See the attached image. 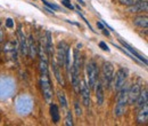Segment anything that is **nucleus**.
<instances>
[{"label": "nucleus", "mask_w": 148, "mask_h": 126, "mask_svg": "<svg viewBox=\"0 0 148 126\" xmlns=\"http://www.w3.org/2000/svg\"><path fill=\"white\" fill-rule=\"evenodd\" d=\"M28 48H29V54L32 59H34L36 56V53H38V46L35 45L34 42V39H33V36H30L29 39H28Z\"/></svg>", "instance_id": "f3484780"}, {"label": "nucleus", "mask_w": 148, "mask_h": 126, "mask_svg": "<svg viewBox=\"0 0 148 126\" xmlns=\"http://www.w3.org/2000/svg\"><path fill=\"white\" fill-rule=\"evenodd\" d=\"M65 125L66 126H73V117H72V112H71V111H67V114H66Z\"/></svg>", "instance_id": "bb28decb"}, {"label": "nucleus", "mask_w": 148, "mask_h": 126, "mask_svg": "<svg viewBox=\"0 0 148 126\" xmlns=\"http://www.w3.org/2000/svg\"><path fill=\"white\" fill-rule=\"evenodd\" d=\"M133 24L137 25V27L147 29V25H148L147 16H138V17H136V18L133 20Z\"/></svg>", "instance_id": "4be33fe9"}, {"label": "nucleus", "mask_w": 148, "mask_h": 126, "mask_svg": "<svg viewBox=\"0 0 148 126\" xmlns=\"http://www.w3.org/2000/svg\"><path fill=\"white\" fill-rule=\"evenodd\" d=\"M103 79L105 83V86L108 88L112 84V79L114 76V66L109 62H105L103 64Z\"/></svg>", "instance_id": "423d86ee"}, {"label": "nucleus", "mask_w": 148, "mask_h": 126, "mask_svg": "<svg viewBox=\"0 0 148 126\" xmlns=\"http://www.w3.org/2000/svg\"><path fill=\"white\" fill-rule=\"evenodd\" d=\"M50 116H51V119L54 123H58L59 122V109L56 104H51L50 105Z\"/></svg>", "instance_id": "5701e85b"}, {"label": "nucleus", "mask_w": 148, "mask_h": 126, "mask_svg": "<svg viewBox=\"0 0 148 126\" xmlns=\"http://www.w3.org/2000/svg\"><path fill=\"white\" fill-rule=\"evenodd\" d=\"M97 86H95L96 88V97H97V103L98 105H101L104 103V90H103V84L98 83L96 84Z\"/></svg>", "instance_id": "6ab92c4d"}, {"label": "nucleus", "mask_w": 148, "mask_h": 126, "mask_svg": "<svg viewBox=\"0 0 148 126\" xmlns=\"http://www.w3.org/2000/svg\"><path fill=\"white\" fill-rule=\"evenodd\" d=\"M68 45L65 41H60L57 47V61H58L59 66H64L65 62V58H66V53L68 51Z\"/></svg>", "instance_id": "9d476101"}, {"label": "nucleus", "mask_w": 148, "mask_h": 126, "mask_svg": "<svg viewBox=\"0 0 148 126\" xmlns=\"http://www.w3.org/2000/svg\"><path fill=\"white\" fill-rule=\"evenodd\" d=\"M6 27L8 29H13L14 28V21H13V18H7L6 20Z\"/></svg>", "instance_id": "7c9ffc66"}, {"label": "nucleus", "mask_w": 148, "mask_h": 126, "mask_svg": "<svg viewBox=\"0 0 148 126\" xmlns=\"http://www.w3.org/2000/svg\"><path fill=\"white\" fill-rule=\"evenodd\" d=\"M99 47H100L103 51H105V52H109V51H111L109 47H108L104 41H100V42H99Z\"/></svg>", "instance_id": "2f4dec72"}, {"label": "nucleus", "mask_w": 148, "mask_h": 126, "mask_svg": "<svg viewBox=\"0 0 148 126\" xmlns=\"http://www.w3.org/2000/svg\"><path fill=\"white\" fill-rule=\"evenodd\" d=\"M78 2H79V3H81L82 6H84V5H86V3L83 2V0H78Z\"/></svg>", "instance_id": "c9c22d12"}, {"label": "nucleus", "mask_w": 148, "mask_h": 126, "mask_svg": "<svg viewBox=\"0 0 148 126\" xmlns=\"http://www.w3.org/2000/svg\"><path fill=\"white\" fill-rule=\"evenodd\" d=\"M16 91V84L11 77L1 76L0 77V100L10 99Z\"/></svg>", "instance_id": "f257e3e1"}, {"label": "nucleus", "mask_w": 148, "mask_h": 126, "mask_svg": "<svg viewBox=\"0 0 148 126\" xmlns=\"http://www.w3.org/2000/svg\"><path fill=\"white\" fill-rule=\"evenodd\" d=\"M147 9H148L147 0H141V1L137 2L133 6H129L128 12H130V13H141V12H147Z\"/></svg>", "instance_id": "4468645a"}, {"label": "nucleus", "mask_w": 148, "mask_h": 126, "mask_svg": "<svg viewBox=\"0 0 148 126\" xmlns=\"http://www.w3.org/2000/svg\"><path fill=\"white\" fill-rule=\"evenodd\" d=\"M136 103H137V107H138V108H141L144 104L148 103V91H147V88H145L144 91H141V92H140V94H139V96H138V99H137Z\"/></svg>", "instance_id": "aec40b11"}, {"label": "nucleus", "mask_w": 148, "mask_h": 126, "mask_svg": "<svg viewBox=\"0 0 148 126\" xmlns=\"http://www.w3.org/2000/svg\"><path fill=\"white\" fill-rule=\"evenodd\" d=\"M39 69H40V72H41V73H48V64H47V61L40 60Z\"/></svg>", "instance_id": "393cba45"}, {"label": "nucleus", "mask_w": 148, "mask_h": 126, "mask_svg": "<svg viewBox=\"0 0 148 126\" xmlns=\"http://www.w3.org/2000/svg\"><path fill=\"white\" fill-rule=\"evenodd\" d=\"M79 92L81 93L83 104H84L86 107H89L90 103H91V99H90V87L87 85V83H86L84 80H81V81H80V90H79Z\"/></svg>", "instance_id": "1a4fd4ad"}, {"label": "nucleus", "mask_w": 148, "mask_h": 126, "mask_svg": "<svg viewBox=\"0 0 148 126\" xmlns=\"http://www.w3.org/2000/svg\"><path fill=\"white\" fill-rule=\"evenodd\" d=\"M87 76H88L89 80V87L90 88H95L97 81H98V76H99V71L97 68V64L93 61H90L87 64Z\"/></svg>", "instance_id": "39448f33"}, {"label": "nucleus", "mask_w": 148, "mask_h": 126, "mask_svg": "<svg viewBox=\"0 0 148 126\" xmlns=\"http://www.w3.org/2000/svg\"><path fill=\"white\" fill-rule=\"evenodd\" d=\"M70 75H71V78H72L73 88L76 93H79V90H80V68H78L75 65H72Z\"/></svg>", "instance_id": "9b49d317"}, {"label": "nucleus", "mask_w": 148, "mask_h": 126, "mask_svg": "<svg viewBox=\"0 0 148 126\" xmlns=\"http://www.w3.org/2000/svg\"><path fill=\"white\" fill-rule=\"evenodd\" d=\"M103 32H104V34H105V36H107V37H108V36H109V31H107V30H106V29H105V28H104V29H103Z\"/></svg>", "instance_id": "f704fd0d"}, {"label": "nucleus", "mask_w": 148, "mask_h": 126, "mask_svg": "<svg viewBox=\"0 0 148 126\" xmlns=\"http://www.w3.org/2000/svg\"><path fill=\"white\" fill-rule=\"evenodd\" d=\"M33 105H34L33 99L28 94L20 95V96L16 99V102H15L16 111H17L18 115H21V116H28V115H30V114L32 112Z\"/></svg>", "instance_id": "f03ea898"}, {"label": "nucleus", "mask_w": 148, "mask_h": 126, "mask_svg": "<svg viewBox=\"0 0 148 126\" xmlns=\"http://www.w3.org/2000/svg\"><path fill=\"white\" fill-rule=\"evenodd\" d=\"M140 92H141L140 84H133V86H131V88H129V92H128V103L134 104Z\"/></svg>", "instance_id": "f8f14e48"}, {"label": "nucleus", "mask_w": 148, "mask_h": 126, "mask_svg": "<svg viewBox=\"0 0 148 126\" xmlns=\"http://www.w3.org/2000/svg\"><path fill=\"white\" fill-rule=\"evenodd\" d=\"M61 3H63L66 8H68V9H74V6L71 3L70 0H61Z\"/></svg>", "instance_id": "c756f323"}, {"label": "nucleus", "mask_w": 148, "mask_h": 126, "mask_svg": "<svg viewBox=\"0 0 148 126\" xmlns=\"http://www.w3.org/2000/svg\"><path fill=\"white\" fill-rule=\"evenodd\" d=\"M148 121V104H144L141 108H139L138 115H137V122L139 124H146Z\"/></svg>", "instance_id": "2eb2a0df"}, {"label": "nucleus", "mask_w": 148, "mask_h": 126, "mask_svg": "<svg viewBox=\"0 0 148 126\" xmlns=\"http://www.w3.org/2000/svg\"><path fill=\"white\" fill-rule=\"evenodd\" d=\"M139 1H141V0H118V2L121 3V5H124V6H133V5H136L137 2H139Z\"/></svg>", "instance_id": "a878e982"}, {"label": "nucleus", "mask_w": 148, "mask_h": 126, "mask_svg": "<svg viewBox=\"0 0 148 126\" xmlns=\"http://www.w3.org/2000/svg\"><path fill=\"white\" fill-rule=\"evenodd\" d=\"M120 42H121V44L123 45V47H124V48H126V49H128V51H129V52H130V53H131L132 55H134V56H136V58H137V59H138L139 61H141L143 63L147 64V59H146L145 56L140 55V54H139V53H138V52H137V51H136V49H134L133 47H131V46H130L129 44H126V42H125V41H123L122 39H120Z\"/></svg>", "instance_id": "dca6fc26"}, {"label": "nucleus", "mask_w": 148, "mask_h": 126, "mask_svg": "<svg viewBox=\"0 0 148 126\" xmlns=\"http://www.w3.org/2000/svg\"><path fill=\"white\" fill-rule=\"evenodd\" d=\"M47 7H49L51 10H58L59 9V6H57V5H55V3H51V2H48V1H46V0H41Z\"/></svg>", "instance_id": "cd10ccee"}, {"label": "nucleus", "mask_w": 148, "mask_h": 126, "mask_svg": "<svg viewBox=\"0 0 148 126\" xmlns=\"http://www.w3.org/2000/svg\"><path fill=\"white\" fill-rule=\"evenodd\" d=\"M40 85H41V88H42V93H43V96H45V100L47 101V103H51L54 93H53V87H51L48 73H41Z\"/></svg>", "instance_id": "20e7f679"}, {"label": "nucleus", "mask_w": 148, "mask_h": 126, "mask_svg": "<svg viewBox=\"0 0 148 126\" xmlns=\"http://www.w3.org/2000/svg\"><path fill=\"white\" fill-rule=\"evenodd\" d=\"M46 36H47V39H46V48H47V52H48L49 56H53V54H54V46H53V38H51L50 31L46 32Z\"/></svg>", "instance_id": "412c9836"}, {"label": "nucleus", "mask_w": 148, "mask_h": 126, "mask_svg": "<svg viewBox=\"0 0 148 126\" xmlns=\"http://www.w3.org/2000/svg\"><path fill=\"white\" fill-rule=\"evenodd\" d=\"M128 92H129V86L124 84V86L118 91V100H116V105H115V116L121 117L125 114L126 111V105H128Z\"/></svg>", "instance_id": "7ed1b4c3"}, {"label": "nucleus", "mask_w": 148, "mask_h": 126, "mask_svg": "<svg viewBox=\"0 0 148 126\" xmlns=\"http://www.w3.org/2000/svg\"><path fill=\"white\" fill-rule=\"evenodd\" d=\"M126 78H128V70L125 68H120L116 72L115 83H114V87L116 92H118L124 86V84L126 83Z\"/></svg>", "instance_id": "0eeeda50"}, {"label": "nucleus", "mask_w": 148, "mask_h": 126, "mask_svg": "<svg viewBox=\"0 0 148 126\" xmlns=\"http://www.w3.org/2000/svg\"><path fill=\"white\" fill-rule=\"evenodd\" d=\"M74 108H75V114H76V116H81L82 115V110H81V107H80V103L78 102V101H75L74 102Z\"/></svg>", "instance_id": "c85d7f7f"}, {"label": "nucleus", "mask_w": 148, "mask_h": 126, "mask_svg": "<svg viewBox=\"0 0 148 126\" xmlns=\"http://www.w3.org/2000/svg\"><path fill=\"white\" fill-rule=\"evenodd\" d=\"M97 27H98L100 30H103V29H104V25H103V23H101V22H97Z\"/></svg>", "instance_id": "473e14b6"}, {"label": "nucleus", "mask_w": 148, "mask_h": 126, "mask_svg": "<svg viewBox=\"0 0 148 126\" xmlns=\"http://www.w3.org/2000/svg\"><path fill=\"white\" fill-rule=\"evenodd\" d=\"M1 41H3V32H2L1 28H0V42Z\"/></svg>", "instance_id": "72a5a7b5"}, {"label": "nucleus", "mask_w": 148, "mask_h": 126, "mask_svg": "<svg viewBox=\"0 0 148 126\" xmlns=\"http://www.w3.org/2000/svg\"><path fill=\"white\" fill-rule=\"evenodd\" d=\"M53 71H54V75H55L57 81H58L61 86H65V80H64V78L61 76V72H60V68H59L58 63L56 62V61H53Z\"/></svg>", "instance_id": "a211bd4d"}, {"label": "nucleus", "mask_w": 148, "mask_h": 126, "mask_svg": "<svg viewBox=\"0 0 148 126\" xmlns=\"http://www.w3.org/2000/svg\"><path fill=\"white\" fill-rule=\"evenodd\" d=\"M5 54L13 61H17V42L16 41H8L5 44L3 47Z\"/></svg>", "instance_id": "6e6552de"}, {"label": "nucleus", "mask_w": 148, "mask_h": 126, "mask_svg": "<svg viewBox=\"0 0 148 126\" xmlns=\"http://www.w3.org/2000/svg\"><path fill=\"white\" fill-rule=\"evenodd\" d=\"M57 96H58L59 103L61 104V108H67V101H66V97H65L64 92L58 91V92H57Z\"/></svg>", "instance_id": "b1692460"}, {"label": "nucleus", "mask_w": 148, "mask_h": 126, "mask_svg": "<svg viewBox=\"0 0 148 126\" xmlns=\"http://www.w3.org/2000/svg\"><path fill=\"white\" fill-rule=\"evenodd\" d=\"M17 34H18V41H20V47H21L20 49H21L22 54L25 56V55L29 54V48H28V39H26L25 34L23 33V31H22V27L18 28Z\"/></svg>", "instance_id": "ddd939ff"}]
</instances>
